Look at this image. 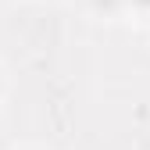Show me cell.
<instances>
[{
    "mask_svg": "<svg viewBox=\"0 0 150 150\" xmlns=\"http://www.w3.org/2000/svg\"><path fill=\"white\" fill-rule=\"evenodd\" d=\"M86 11L93 18H100V22H115V18H122L129 7H125V0H82Z\"/></svg>",
    "mask_w": 150,
    "mask_h": 150,
    "instance_id": "cell-1",
    "label": "cell"
},
{
    "mask_svg": "<svg viewBox=\"0 0 150 150\" xmlns=\"http://www.w3.org/2000/svg\"><path fill=\"white\" fill-rule=\"evenodd\" d=\"M18 150H40V146H18Z\"/></svg>",
    "mask_w": 150,
    "mask_h": 150,
    "instance_id": "cell-4",
    "label": "cell"
},
{
    "mask_svg": "<svg viewBox=\"0 0 150 150\" xmlns=\"http://www.w3.org/2000/svg\"><path fill=\"white\" fill-rule=\"evenodd\" d=\"M4 86H7V79H4V68H0V97H4Z\"/></svg>",
    "mask_w": 150,
    "mask_h": 150,
    "instance_id": "cell-3",
    "label": "cell"
},
{
    "mask_svg": "<svg viewBox=\"0 0 150 150\" xmlns=\"http://www.w3.org/2000/svg\"><path fill=\"white\" fill-rule=\"evenodd\" d=\"M146 29H150V18H146Z\"/></svg>",
    "mask_w": 150,
    "mask_h": 150,
    "instance_id": "cell-5",
    "label": "cell"
},
{
    "mask_svg": "<svg viewBox=\"0 0 150 150\" xmlns=\"http://www.w3.org/2000/svg\"><path fill=\"white\" fill-rule=\"evenodd\" d=\"M125 7L139 18H150V0H125Z\"/></svg>",
    "mask_w": 150,
    "mask_h": 150,
    "instance_id": "cell-2",
    "label": "cell"
}]
</instances>
